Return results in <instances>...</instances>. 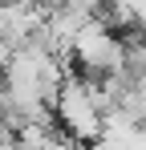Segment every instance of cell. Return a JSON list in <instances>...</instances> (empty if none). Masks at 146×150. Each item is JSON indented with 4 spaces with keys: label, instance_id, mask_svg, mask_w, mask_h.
I'll return each mask as SVG.
<instances>
[{
    "label": "cell",
    "instance_id": "cell-1",
    "mask_svg": "<svg viewBox=\"0 0 146 150\" xmlns=\"http://www.w3.org/2000/svg\"><path fill=\"white\" fill-rule=\"evenodd\" d=\"M69 61H77L85 73H126V41L114 33V25L101 12H94L77 28Z\"/></svg>",
    "mask_w": 146,
    "mask_h": 150
},
{
    "label": "cell",
    "instance_id": "cell-2",
    "mask_svg": "<svg viewBox=\"0 0 146 150\" xmlns=\"http://www.w3.org/2000/svg\"><path fill=\"white\" fill-rule=\"evenodd\" d=\"M53 118L61 122V134H69L77 142H94L101 138V110L94 105L89 89H85V77H65L53 93Z\"/></svg>",
    "mask_w": 146,
    "mask_h": 150
},
{
    "label": "cell",
    "instance_id": "cell-3",
    "mask_svg": "<svg viewBox=\"0 0 146 150\" xmlns=\"http://www.w3.org/2000/svg\"><path fill=\"white\" fill-rule=\"evenodd\" d=\"M41 150H81V142L69 138V134H49V142H45Z\"/></svg>",
    "mask_w": 146,
    "mask_h": 150
},
{
    "label": "cell",
    "instance_id": "cell-4",
    "mask_svg": "<svg viewBox=\"0 0 146 150\" xmlns=\"http://www.w3.org/2000/svg\"><path fill=\"white\" fill-rule=\"evenodd\" d=\"M134 21L138 28H146V0H134Z\"/></svg>",
    "mask_w": 146,
    "mask_h": 150
},
{
    "label": "cell",
    "instance_id": "cell-5",
    "mask_svg": "<svg viewBox=\"0 0 146 150\" xmlns=\"http://www.w3.org/2000/svg\"><path fill=\"white\" fill-rule=\"evenodd\" d=\"M89 150H122V146H118V142H110V138H94Z\"/></svg>",
    "mask_w": 146,
    "mask_h": 150
},
{
    "label": "cell",
    "instance_id": "cell-6",
    "mask_svg": "<svg viewBox=\"0 0 146 150\" xmlns=\"http://www.w3.org/2000/svg\"><path fill=\"white\" fill-rule=\"evenodd\" d=\"M134 89H138V98L146 101V69H142V73H138V77H134Z\"/></svg>",
    "mask_w": 146,
    "mask_h": 150
}]
</instances>
